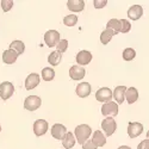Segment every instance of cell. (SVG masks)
I'll return each mask as SVG.
<instances>
[{
	"label": "cell",
	"instance_id": "cell-31",
	"mask_svg": "<svg viewBox=\"0 0 149 149\" xmlns=\"http://www.w3.org/2000/svg\"><path fill=\"white\" fill-rule=\"evenodd\" d=\"M120 20H122V32L123 33H128L130 31V29H131L130 22L127 20V19H120Z\"/></svg>",
	"mask_w": 149,
	"mask_h": 149
},
{
	"label": "cell",
	"instance_id": "cell-37",
	"mask_svg": "<svg viewBox=\"0 0 149 149\" xmlns=\"http://www.w3.org/2000/svg\"><path fill=\"white\" fill-rule=\"evenodd\" d=\"M0 131H1V125H0Z\"/></svg>",
	"mask_w": 149,
	"mask_h": 149
},
{
	"label": "cell",
	"instance_id": "cell-18",
	"mask_svg": "<svg viewBox=\"0 0 149 149\" xmlns=\"http://www.w3.org/2000/svg\"><path fill=\"white\" fill-rule=\"evenodd\" d=\"M67 7L72 12H81L85 8V1L84 0H68Z\"/></svg>",
	"mask_w": 149,
	"mask_h": 149
},
{
	"label": "cell",
	"instance_id": "cell-14",
	"mask_svg": "<svg viewBox=\"0 0 149 149\" xmlns=\"http://www.w3.org/2000/svg\"><path fill=\"white\" fill-rule=\"evenodd\" d=\"M91 85L88 82H80L78 86H77V94L80 97V98H86L91 94Z\"/></svg>",
	"mask_w": 149,
	"mask_h": 149
},
{
	"label": "cell",
	"instance_id": "cell-20",
	"mask_svg": "<svg viewBox=\"0 0 149 149\" xmlns=\"http://www.w3.org/2000/svg\"><path fill=\"white\" fill-rule=\"evenodd\" d=\"M106 29H111L112 31L116 32V35L119 33V32H122V20H120V19H116V18L110 19V20L107 22Z\"/></svg>",
	"mask_w": 149,
	"mask_h": 149
},
{
	"label": "cell",
	"instance_id": "cell-21",
	"mask_svg": "<svg viewBox=\"0 0 149 149\" xmlns=\"http://www.w3.org/2000/svg\"><path fill=\"white\" fill-rule=\"evenodd\" d=\"M125 98H127V102L129 104H134L136 103V100L139 99V92L135 87H130L125 92Z\"/></svg>",
	"mask_w": 149,
	"mask_h": 149
},
{
	"label": "cell",
	"instance_id": "cell-15",
	"mask_svg": "<svg viewBox=\"0 0 149 149\" xmlns=\"http://www.w3.org/2000/svg\"><path fill=\"white\" fill-rule=\"evenodd\" d=\"M143 16V8L140 5H132L128 10V17L131 20H137Z\"/></svg>",
	"mask_w": 149,
	"mask_h": 149
},
{
	"label": "cell",
	"instance_id": "cell-3",
	"mask_svg": "<svg viewBox=\"0 0 149 149\" xmlns=\"http://www.w3.org/2000/svg\"><path fill=\"white\" fill-rule=\"evenodd\" d=\"M102 113L103 116L111 118L118 115V104L116 102H109L102 106Z\"/></svg>",
	"mask_w": 149,
	"mask_h": 149
},
{
	"label": "cell",
	"instance_id": "cell-27",
	"mask_svg": "<svg viewBox=\"0 0 149 149\" xmlns=\"http://www.w3.org/2000/svg\"><path fill=\"white\" fill-rule=\"evenodd\" d=\"M78 23V17L75 15H69L63 18V24L66 26H74Z\"/></svg>",
	"mask_w": 149,
	"mask_h": 149
},
{
	"label": "cell",
	"instance_id": "cell-29",
	"mask_svg": "<svg viewBox=\"0 0 149 149\" xmlns=\"http://www.w3.org/2000/svg\"><path fill=\"white\" fill-rule=\"evenodd\" d=\"M56 48H57V52H60L61 54L65 53V52L67 50V48H68V41H67V40H61V41L57 43Z\"/></svg>",
	"mask_w": 149,
	"mask_h": 149
},
{
	"label": "cell",
	"instance_id": "cell-33",
	"mask_svg": "<svg viewBox=\"0 0 149 149\" xmlns=\"http://www.w3.org/2000/svg\"><path fill=\"white\" fill-rule=\"evenodd\" d=\"M82 149H97V147L93 144V142H92V140L90 141H87V142H86L84 146H82Z\"/></svg>",
	"mask_w": 149,
	"mask_h": 149
},
{
	"label": "cell",
	"instance_id": "cell-5",
	"mask_svg": "<svg viewBox=\"0 0 149 149\" xmlns=\"http://www.w3.org/2000/svg\"><path fill=\"white\" fill-rule=\"evenodd\" d=\"M113 98V92L111 91L109 87H102L99 88L95 93V99L98 102H102V103H109L111 102V99Z\"/></svg>",
	"mask_w": 149,
	"mask_h": 149
},
{
	"label": "cell",
	"instance_id": "cell-17",
	"mask_svg": "<svg viewBox=\"0 0 149 149\" xmlns=\"http://www.w3.org/2000/svg\"><path fill=\"white\" fill-rule=\"evenodd\" d=\"M127 87L125 86H117L113 91V99L116 100L117 104H122L125 99V92H127Z\"/></svg>",
	"mask_w": 149,
	"mask_h": 149
},
{
	"label": "cell",
	"instance_id": "cell-6",
	"mask_svg": "<svg viewBox=\"0 0 149 149\" xmlns=\"http://www.w3.org/2000/svg\"><path fill=\"white\" fill-rule=\"evenodd\" d=\"M42 104V99L37 95H29L25 102H24V107L28 111H36L37 109H40Z\"/></svg>",
	"mask_w": 149,
	"mask_h": 149
},
{
	"label": "cell",
	"instance_id": "cell-35",
	"mask_svg": "<svg viewBox=\"0 0 149 149\" xmlns=\"http://www.w3.org/2000/svg\"><path fill=\"white\" fill-rule=\"evenodd\" d=\"M118 149H131L130 147H128V146H120Z\"/></svg>",
	"mask_w": 149,
	"mask_h": 149
},
{
	"label": "cell",
	"instance_id": "cell-24",
	"mask_svg": "<svg viewBox=\"0 0 149 149\" xmlns=\"http://www.w3.org/2000/svg\"><path fill=\"white\" fill-rule=\"evenodd\" d=\"M115 35H116V32L112 31L111 29H105V30L102 32V35H100V42H102L104 45H106Z\"/></svg>",
	"mask_w": 149,
	"mask_h": 149
},
{
	"label": "cell",
	"instance_id": "cell-28",
	"mask_svg": "<svg viewBox=\"0 0 149 149\" xmlns=\"http://www.w3.org/2000/svg\"><path fill=\"white\" fill-rule=\"evenodd\" d=\"M136 56V52L132 48H127V49H124V52H123V58L125 60V61H132Z\"/></svg>",
	"mask_w": 149,
	"mask_h": 149
},
{
	"label": "cell",
	"instance_id": "cell-26",
	"mask_svg": "<svg viewBox=\"0 0 149 149\" xmlns=\"http://www.w3.org/2000/svg\"><path fill=\"white\" fill-rule=\"evenodd\" d=\"M55 78V70L50 67H45L42 70V79L44 81H52Z\"/></svg>",
	"mask_w": 149,
	"mask_h": 149
},
{
	"label": "cell",
	"instance_id": "cell-23",
	"mask_svg": "<svg viewBox=\"0 0 149 149\" xmlns=\"http://www.w3.org/2000/svg\"><path fill=\"white\" fill-rule=\"evenodd\" d=\"M74 144H75V136H74L70 131L66 135V137L63 139V141H62V146H63L66 149H72L74 147Z\"/></svg>",
	"mask_w": 149,
	"mask_h": 149
},
{
	"label": "cell",
	"instance_id": "cell-2",
	"mask_svg": "<svg viewBox=\"0 0 149 149\" xmlns=\"http://www.w3.org/2000/svg\"><path fill=\"white\" fill-rule=\"evenodd\" d=\"M15 93V86L10 81H4L0 84V98L3 100H7Z\"/></svg>",
	"mask_w": 149,
	"mask_h": 149
},
{
	"label": "cell",
	"instance_id": "cell-36",
	"mask_svg": "<svg viewBox=\"0 0 149 149\" xmlns=\"http://www.w3.org/2000/svg\"><path fill=\"white\" fill-rule=\"evenodd\" d=\"M147 137H148V140H149V130L147 131Z\"/></svg>",
	"mask_w": 149,
	"mask_h": 149
},
{
	"label": "cell",
	"instance_id": "cell-12",
	"mask_svg": "<svg viewBox=\"0 0 149 149\" xmlns=\"http://www.w3.org/2000/svg\"><path fill=\"white\" fill-rule=\"evenodd\" d=\"M40 81H41V80H40V75H38V74L31 73L30 75H28V78H26V80H25V88H26L28 91L36 88L37 86L40 85Z\"/></svg>",
	"mask_w": 149,
	"mask_h": 149
},
{
	"label": "cell",
	"instance_id": "cell-30",
	"mask_svg": "<svg viewBox=\"0 0 149 149\" xmlns=\"http://www.w3.org/2000/svg\"><path fill=\"white\" fill-rule=\"evenodd\" d=\"M0 5H1L4 12H8L12 8V6H13V1H12V0H1Z\"/></svg>",
	"mask_w": 149,
	"mask_h": 149
},
{
	"label": "cell",
	"instance_id": "cell-10",
	"mask_svg": "<svg viewBox=\"0 0 149 149\" xmlns=\"http://www.w3.org/2000/svg\"><path fill=\"white\" fill-rule=\"evenodd\" d=\"M48 122L44 120V119H37L35 123H33V132L37 137H41L43 136L47 131H48Z\"/></svg>",
	"mask_w": 149,
	"mask_h": 149
},
{
	"label": "cell",
	"instance_id": "cell-16",
	"mask_svg": "<svg viewBox=\"0 0 149 149\" xmlns=\"http://www.w3.org/2000/svg\"><path fill=\"white\" fill-rule=\"evenodd\" d=\"M19 55L17 54V52L12 50V49H8V50H5L3 53V61L5 62L6 65H13L15 62L17 61V57Z\"/></svg>",
	"mask_w": 149,
	"mask_h": 149
},
{
	"label": "cell",
	"instance_id": "cell-19",
	"mask_svg": "<svg viewBox=\"0 0 149 149\" xmlns=\"http://www.w3.org/2000/svg\"><path fill=\"white\" fill-rule=\"evenodd\" d=\"M92 142H93V144H94L97 148H98V147H103V146H105V143H106V137H105V135H104L102 131L97 130V131L93 132Z\"/></svg>",
	"mask_w": 149,
	"mask_h": 149
},
{
	"label": "cell",
	"instance_id": "cell-7",
	"mask_svg": "<svg viewBox=\"0 0 149 149\" xmlns=\"http://www.w3.org/2000/svg\"><path fill=\"white\" fill-rule=\"evenodd\" d=\"M102 128L105 132V135L107 137L112 136L117 129V124H116V120L113 118H105L103 122H102Z\"/></svg>",
	"mask_w": 149,
	"mask_h": 149
},
{
	"label": "cell",
	"instance_id": "cell-8",
	"mask_svg": "<svg viewBox=\"0 0 149 149\" xmlns=\"http://www.w3.org/2000/svg\"><path fill=\"white\" fill-rule=\"evenodd\" d=\"M50 131H52V135H53L54 139L62 140V141H63V139L66 137V135L68 134L67 128L63 125V124H60V123L54 124V125L52 127V130Z\"/></svg>",
	"mask_w": 149,
	"mask_h": 149
},
{
	"label": "cell",
	"instance_id": "cell-9",
	"mask_svg": "<svg viewBox=\"0 0 149 149\" xmlns=\"http://www.w3.org/2000/svg\"><path fill=\"white\" fill-rule=\"evenodd\" d=\"M143 132V125L139 122H130L128 125V135L130 139H135Z\"/></svg>",
	"mask_w": 149,
	"mask_h": 149
},
{
	"label": "cell",
	"instance_id": "cell-22",
	"mask_svg": "<svg viewBox=\"0 0 149 149\" xmlns=\"http://www.w3.org/2000/svg\"><path fill=\"white\" fill-rule=\"evenodd\" d=\"M62 60V54L60 52H53L50 53V55L48 56V62L50 63L52 66H58L60 65V62Z\"/></svg>",
	"mask_w": 149,
	"mask_h": 149
},
{
	"label": "cell",
	"instance_id": "cell-1",
	"mask_svg": "<svg viewBox=\"0 0 149 149\" xmlns=\"http://www.w3.org/2000/svg\"><path fill=\"white\" fill-rule=\"evenodd\" d=\"M92 134V129L90 125H87V124H80V125H78L75 128V132H74V136L77 137V141L84 146L86 142L88 141V137L91 136Z\"/></svg>",
	"mask_w": 149,
	"mask_h": 149
},
{
	"label": "cell",
	"instance_id": "cell-25",
	"mask_svg": "<svg viewBox=\"0 0 149 149\" xmlns=\"http://www.w3.org/2000/svg\"><path fill=\"white\" fill-rule=\"evenodd\" d=\"M10 49L17 52L18 55H22L24 53V50H25V44H24L22 41H13L10 44Z\"/></svg>",
	"mask_w": 149,
	"mask_h": 149
},
{
	"label": "cell",
	"instance_id": "cell-4",
	"mask_svg": "<svg viewBox=\"0 0 149 149\" xmlns=\"http://www.w3.org/2000/svg\"><path fill=\"white\" fill-rule=\"evenodd\" d=\"M60 32L56 31V30H49L44 33V42L48 47H55L57 45V43L60 42Z\"/></svg>",
	"mask_w": 149,
	"mask_h": 149
},
{
	"label": "cell",
	"instance_id": "cell-13",
	"mask_svg": "<svg viewBox=\"0 0 149 149\" xmlns=\"http://www.w3.org/2000/svg\"><path fill=\"white\" fill-rule=\"evenodd\" d=\"M92 61V54L88 50H81L78 53L77 55V62H78V66H86L88 65L90 62Z\"/></svg>",
	"mask_w": 149,
	"mask_h": 149
},
{
	"label": "cell",
	"instance_id": "cell-34",
	"mask_svg": "<svg viewBox=\"0 0 149 149\" xmlns=\"http://www.w3.org/2000/svg\"><path fill=\"white\" fill-rule=\"evenodd\" d=\"M137 149H149V140H143V141L139 144Z\"/></svg>",
	"mask_w": 149,
	"mask_h": 149
},
{
	"label": "cell",
	"instance_id": "cell-11",
	"mask_svg": "<svg viewBox=\"0 0 149 149\" xmlns=\"http://www.w3.org/2000/svg\"><path fill=\"white\" fill-rule=\"evenodd\" d=\"M86 75V70L80 66H72L69 69V77L72 80H82Z\"/></svg>",
	"mask_w": 149,
	"mask_h": 149
},
{
	"label": "cell",
	"instance_id": "cell-32",
	"mask_svg": "<svg viewBox=\"0 0 149 149\" xmlns=\"http://www.w3.org/2000/svg\"><path fill=\"white\" fill-rule=\"evenodd\" d=\"M93 4H94V7L95 8H103V7L106 6L107 0H94Z\"/></svg>",
	"mask_w": 149,
	"mask_h": 149
}]
</instances>
